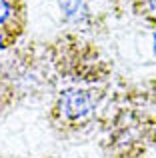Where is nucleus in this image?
<instances>
[{
    "mask_svg": "<svg viewBox=\"0 0 156 158\" xmlns=\"http://www.w3.org/2000/svg\"><path fill=\"white\" fill-rule=\"evenodd\" d=\"M4 46V28H0V48Z\"/></svg>",
    "mask_w": 156,
    "mask_h": 158,
    "instance_id": "4",
    "label": "nucleus"
},
{
    "mask_svg": "<svg viewBox=\"0 0 156 158\" xmlns=\"http://www.w3.org/2000/svg\"><path fill=\"white\" fill-rule=\"evenodd\" d=\"M20 0H0V28H6L18 14Z\"/></svg>",
    "mask_w": 156,
    "mask_h": 158,
    "instance_id": "2",
    "label": "nucleus"
},
{
    "mask_svg": "<svg viewBox=\"0 0 156 158\" xmlns=\"http://www.w3.org/2000/svg\"><path fill=\"white\" fill-rule=\"evenodd\" d=\"M144 8H146V12H148L150 16L156 18V0H144Z\"/></svg>",
    "mask_w": 156,
    "mask_h": 158,
    "instance_id": "3",
    "label": "nucleus"
},
{
    "mask_svg": "<svg viewBox=\"0 0 156 158\" xmlns=\"http://www.w3.org/2000/svg\"><path fill=\"white\" fill-rule=\"evenodd\" d=\"M94 108V100L86 90L80 88H72L66 90L60 98V110L66 118L70 120H80L84 116H88Z\"/></svg>",
    "mask_w": 156,
    "mask_h": 158,
    "instance_id": "1",
    "label": "nucleus"
}]
</instances>
